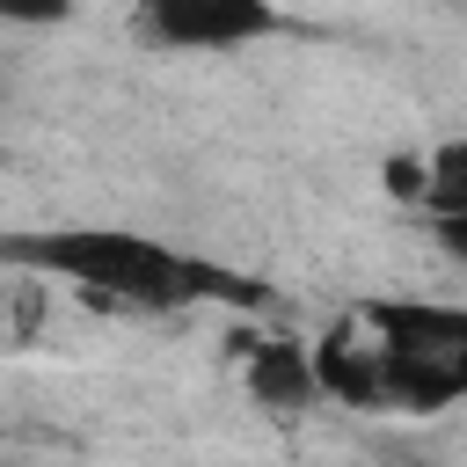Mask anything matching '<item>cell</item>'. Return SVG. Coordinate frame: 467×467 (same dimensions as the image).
Wrapping results in <instances>:
<instances>
[{
	"label": "cell",
	"instance_id": "6da1fadb",
	"mask_svg": "<svg viewBox=\"0 0 467 467\" xmlns=\"http://www.w3.org/2000/svg\"><path fill=\"white\" fill-rule=\"evenodd\" d=\"M314 387L350 409L438 416L467 401V306L372 299L314 343Z\"/></svg>",
	"mask_w": 467,
	"mask_h": 467
},
{
	"label": "cell",
	"instance_id": "7a4b0ae2",
	"mask_svg": "<svg viewBox=\"0 0 467 467\" xmlns=\"http://www.w3.org/2000/svg\"><path fill=\"white\" fill-rule=\"evenodd\" d=\"M7 263H29L44 277H73L102 299H124V306H190V299H255L248 277L234 270H212L153 234H124V226H66V234H22V241H0Z\"/></svg>",
	"mask_w": 467,
	"mask_h": 467
},
{
	"label": "cell",
	"instance_id": "8992f818",
	"mask_svg": "<svg viewBox=\"0 0 467 467\" xmlns=\"http://www.w3.org/2000/svg\"><path fill=\"white\" fill-rule=\"evenodd\" d=\"M438 241H445V255H452V263H467V212L438 219Z\"/></svg>",
	"mask_w": 467,
	"mask_h": 467
},
{
	"label": "cell",
	"instance_id": "3957f363",
	"mask_svg": "<svg viewBox=\"0 0 467 467\" xmlns=\"http://www.w3.org/2000/svg\"><path fill=\"white\" fill-rule=\"evenodd\" d=\"M139 22L168 51H241L277 36L285 15L270 0H139Z\"/></svg>",
	"mask_w": 467,
	"mask_h": 467
},
{
	"label": "cell",
	"instance_id": "277c9868",
	"mask_svg": "<svg viewBox=\"0 0 467 467\" xmlns=\"http://www.w3.org/2000/svg\"><path fill=\"white\" fill-rule=\"evenodd\" d=\"M416 204H423L431 219H452V212H467V139H452V146H438V153L423 161Z\"/></svg>",
	"mask_w": 467,
	"mask_h": 467
},
{
	"label": "cell",
	"instance_id": "5b68a950",
	"mask_svg": "<svg viewBox=\"0 0 467 467\" xmlns=\"http://www.w3.org/2000/svg\"><path fill=\"white\" fill-rule=\"evenodd\" d=\"M66 15H73V0H0V22H22V29H51Z\"/></svg>",
	"mask_w": 467,
	"mask_h": 467
}]
</instances>
